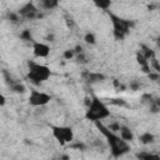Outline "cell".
<instances>
[{"instance_id":"obj_7","label":"cell","mask_w":160,"mask_h":160,"mask_svg":"<svg viewBox=\"0 0 160 160\" xmlns=\"http://www.w3.org/2000/svg\"><path fill=\"white\" fill-rule=\"evenodd\" d=\"M19 15H20V18H22V19H35V18H38L39 16V9L35 6V4L34 2H31V1H29V2H26V4H24L20 9H19Z\"/></svg>"},{"instance_id":"obj_23","label":"cell","mask_w":160,"mask_h":160,"mask_svg":"<svg viewBox=\"0 0 160 160\" xmlns=\"http://www.w3.org/2000/svg\"><path fill=\"white\" fill-rule=\"evenodd\" d=\"M75 56H76L78 62H80V64H86V62H88V60H86V56H85L84 51H82V52H80V54H76Z\"/></svg>"},{"instance_id":"obj_6","label":"cell","mask_w":160,"mask_h":160,"mask_svg":"<svg viewBox=\"0 0 160 160\" xmlns=\"http://www.w3.org/2000/svg\"><path fill=\"white\" fill-rule=\"evenodd\" d=\"M51 131L54 138L61 144L71 142L74 140V131L70 126H51Z\"/></svg>"},{"instance_id":"obj_5","label":"cell","mask_w":160,"mask_h":160,"mask_svg":"<svg viewBox=\"0 0 160 160\" xmlns=\"http://www.w3.org/2000/svg\"><path fill=\"white\" fill-rule=\"evenodd\" d=\"M51 100V95L45 92V91H40L36 89L30 90V94L28 96V101L31 106L34 108H39V106H45L46 104H49Z\"/></svg>"},{"instance_id":"obj_22","label":"cell","mask_w":160,"mask_h":160,"mask_svg":"<svg viewBox=\"0 0 160 160\" xmlns=\"http://www.w3.org/2000/svg\"><path fill=\"white\" fill-rule=\"evenodd\" d=\"M110 104L111 105H116V106H125L126 105V101L124 99H111L110 100Z\"/></svg>"},{"instance_id":"obj_20","label":"cell","mask_w":160,"mask_h":160,"mask_svg":"<svg viewBox=\"0 0 160 160\" xmlns=\"http://www.w3.org/2000/svg\"><path fill=\"white\" fill-rule=\"evenodd\" d=\"M75 50L74 49H68V50H65L64 52H62V58L65 59V60H70V59H72V58H75Z\"/></svg>"},{"instance_id":"obj_30","label":"cell","mask_w":160,"mask_h":160,"mask_svg":"<svg viewBox=\"0 0 160 160\" xmlns=\"http://www.w3.org/2000/svg\"><path fill=\"white\" fill-rule=\"evenodd\" d=\"M158 45H159V46H160V39H159V40H158Z\"/></svg>"},{"instance_id":"obj_11","label":"cell","mask_w":160,"mask_h":160,"mask_svg":"<svg viewBox=\"0 0 160 160\" xmlns=\"http://www.w3.org/2000/svg\"><path fill=\"white\" fill-rule=\"evenodd\" d=\"M105 79V76L100 72H89L86 75V81L90 82V84H94V82H100Z\"/></svg>"},{"instance_id":"obj_10","label":"cell","mask_w":160,"mask_h":160,"mask_svg":"<svg viewBox=\"0 0 160 160\" xmlns=\"http://www.w3.org/2000/svg\"><path fill=\"white\" fill-rule=\"evenodd\" d=\"M139 140H140L141 144L149 145V144H152V142L155 141V136H154V134H151L150 131H145V132H142V134L139 136Z\"/></svg>"},{"instance_id":"obj_12","label":"cell","mask_w":160,"mask_h":160,"mask_svg":"<svg viewBox=\"0 0 160 160\" xmlns=\"http://www.w3.org/2000/svg\"><path fill=\"white\" fill-rule=\"evenodd\" d=\"M92 2H94V5L98 8V9H100V10H108V9H110V6H111V0H91Z\"/></svg>"},{"instance_id":"obj_3","label":"cell","mask_w":160,"mask_h":160,"mask_svg":"<svg viewBox=\"0 0 160 160\" xmlns=\"http://www.w3.org/2000/svg\"><path fill=\"white\" fill-rule=\"evenodd\" d=\"M28 66H29L28 79L35 85L42 84L44 81H46L51 76V70L48 65L39 64V62H35V61H29Z\"/></svg>"},{"instance_id":"obj_15","label":"cell","mask_w":160,"mask_h":160,"mask_svg":"<svg viewBox=\"0 0 160 160\" xmlns=\"http://www.w3.org/2000/svg\"><path fill=\"white\" fill-rule=\"evenodd\" d=\"M140 49H141L140 51H141V52H142V54H144L149 60H150V59H152V58H155V51H154L152 49H150L149 46H146V45L141 44V45H140Z\"/></svg>"},{"instance_id":"obj_16","label":"cell","mask_w":160,"mask_h":160,"mask_svg":"<svg viewBox=\"0 0 160 160\" xmlns=\"http://www.w3.org/2000/svg\"><path fill=\"white\" fill-rule=\"evenodd\" d=\"M20 39H21L22 41H31V42H34L32 34H31V31H30L29 29H25V30H22V31L20 32Z\"/></svg>"},{"instance_id":"obj_9","label":"cell","mask_w":160,"mask_h":160,"mask_svg":"<svg viewBox=\"0 0 160 160\" xmlns=\"http://www.w3.org/2000/svg\"><path fill=\"white\" fill-rule=\"evenodd\" d=\"M119 132H120V136H121L125 141L131 142V141L134 140V134H132V131H131L130 128H128V126H125V125H121Z\"/></svg>"},{"instance_id":"obj_31","label":"cell","mask_w":160,"mask_h":160,"mask_svg":"<svg viewBox=\"0 0 160 160\" xmlns=\"http://www.w3.org/2000/svg\"><path fill=\"white\" fill-rule=\"evenodd\" d=\"M130 1H135V0H130Z\"/></svg>"},{"instance_id":"obj_2","label":"cell","mask_w":160,"mask_h":160,"mask_svg":"<svg viewBox=\"0 0 160 160\" xmlns=\"http://www.w3.org/2000/svg\"><path fill=\"white\" fill-rule=\"evenodd\" d=\"M110 109L109 106L99 98L92 96L91 102L89 106H86V112H85V119L92 122L96 121H102L104 119L110 116Z\"/></svg>"},{"instance_id":"obj_27","label":"cell","mask_w":160,"mask_h":160,"mask_svg":"<svg viewBox=\"0 0 160 160\" xmlns=\"http://www.w3.org/2000/svg\"><path fill=\"white\" fill-rule=\"evenodd\" d=\"M139 86H140V84H139V82H136V81H134V82H131V84H130V89H132V90H138V89H139Z\"/></svg>"},{"instance_id":"obj_25","label":"cell","mask_w":160,"mask_h":160,"mask_svg":"<svg viewBox=\"0 0 160 160\" xmlns=\"http://www.w3.org/2000/svg\"><path fill=\"white\" fill-rule=\"evenodd\" d=\"M19 18H20V15H19V12H10L9 14V19H10V21L11 22H18L19 21Z\"/></svg>"},{"instance_id":"obj_17","label":"cell","mask_w":160,"mask_h":160,"mask_svg":"<svg viewBox=\"0 0 160 160\" xmlns=\"http://www.w3.org/2000/svg\"><path fill=\"white\" fill-rule=\"evenodd\" d=\"M84 41L86 44H89V45H94L96 42V38H95V35L92 32H86L84 35Z\"/></svg>"},{"instance_id":"obj_14","label":"cell","mask_w":160,"mask_h":160,"mask_svg":"<svg viewBox=\"0 0 160 160\" xmlns=\"http://www.w3.org/2000/svg\"><path fill=\"white\" fill-rule=\"evenodd\" d=\"M10 89L14 91V92H18V94H22L26 91V88L24 84L19 82V81H15V82H11L10 84Z\"/></svg>"},{"instance_id":"obj_21","label":"cell","mask_w":160,"mask_h":160,"mask_svg":"<svg viewBox=\"0 0 160 160\" xmlns=\"http://www.w3.org/2000/svg\"><path fill=\"white\" fill-rule=\"evenodd\" d=\"M151 109H152L151 111H154V112L160 111V98L152 100V102H151Z\"/></svg>"},{"instance_id":"obj_24","label":"cell","mask_w":160,"mask_h":160,"mask_svg":"<svg viewBox=\"0 0 160 160\" xmlns=\"http://www.w3.org/2000/svg\"><path fill=\"white\" fill-rule=\"evenodd\" d=\"M120 126H121V125H120V124H119L118 121H115V122H112V124H110V125H109L108 128H109V129H110L111 131H114V132H116V131H119V130H120Z\"/></svg>"},{"instance_id":"obj_4","label":"cell","mask_w":160,"mask_h":160,"mask_svg":"<svg viewBox=\"0 0 160 160\" xmlns=\"http://www.w3.org/2000/svg\"><path fill=\"white\" fill-rule=\"evenodd\" d=\"M109 18L111 20V24H112V32H114V36L116 40H122L130 31V26H131V22L126 19H122L112 12H109Z\"/></svg>"},{"instance_id":"obj_8","label":"cell","mask_w":160,"mask_h":160,"mask_svg":"<svg viewBox=\"0 0 160 160\" xmlns=\"http://www.w3.org/2000/svg\"><path fill=\"white\" fill-rule=\"evenodd\" d=\"M32 54L35 58H46L50 54V46L41 41L32 42Z\"/></svg>"},{"instance_id":"obj_26","label":"cell","mask_w":160,"mask_h":160,"mask_svg":"<svg viewBox=\"0 0 160 160\" xmlns=\"http://www.w3.org/2000/svg\"><path fill=\"white\" fill-rule=\"evenodd\" d=\"M148 76H149V79L150 80H152V81H155V80H158L159 79V76H160V74L159 72H150V74H148Z\"/></svg>"},{"instance_id":"obj_13","label":"cell","mask_w":160,"mask_h":160,"mask_svg":"<svg viewBox=\"0 0 160 160\" xmlns=\"http://www.w3.org/2000/svg\"><path fill=\"white\" fill-rule=\"evenodd\" d=\"M41 1V6L46 10H52L55 8H58L59 1L60 0H40Z\"/></svg>"},{"instance_id":"obj_18","label":"cell","mask_w":160,"mask_h":160,"mask_svg":"<svg viewBox=\"0 0 160 160\" xmlns=\"http://www.w3.org/2000/svg\"><path fill=\"white\" fill-rule=\"evenodd\" d=\"M136 156L140 158V159H160L159 155H155V154H151V152H139Z\"/></svg>"},{"instance_id":"obj_1","label":"cell","mask_w":160,"mask_h":160,"mask_svg":"<svg viewBox=\"0 0 160 160\" xmlns=\"http://www.w3.org/2000/svg\"><path fill=\"white\" fill-rule=\"evenodd\" d=\"M96 128L99 129V131L106 138V141L110 146V151L112 154V156L115 158H120L124 154H126L129 150H130V146H129V142L125 141L121 136H118L114 131H111L108 126H105L101 121H96L95 122Z\"/></svg>"},{"instance_id":"obj_28","label":"cell","mask_w":160,"mask_h":160,"mask_svg":"<svg viewBox=\"0 0 160 160\" xmlns=\"http://www.w3.org/2000/svg\"><path fill=\"white\" fill-rule=\"evenodd\" d=\"M91 99H92V98H90V96H85V99H84V100H85V105H86V106H89V105H90Z\"/></svg>"},{"instance_id":"obj_19","label":"cell","mask_w":160,"mask_h":160,"mask_svg":"<svg viewBox=\"0 0 160 160\" xmlns=\"http://www.w3.org/2000/svg\"><path fill=\"white\" fill-rule=\"evenodd\" d=\"M149 61H150L151 69H154L156 72H160V61H159L156 58H152V59H150Z\"/></svg>"},{"instance_id":"obj_29","label":"cell","mask_w":160,"mask_h":160,"mask_svg":"<svg viewBox=\"0 0 160 160\" xmlns=\"http://www.w3.org/2000/svg\"><path fill=\"white\" fill-rule=\"evenodd\" d=\"M4 104H5V96H4V95H1V96H0V105H1V106H4Z\"/></svg>"}]
</instances>
